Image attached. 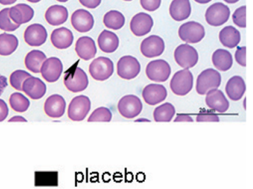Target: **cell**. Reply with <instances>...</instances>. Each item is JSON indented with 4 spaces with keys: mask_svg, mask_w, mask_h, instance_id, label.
I'll return each instance as SVG.
<instances>
[{
    "mask_svg": "<svg viewBox=\"0 0 253 189\" xmlns=\"http://www.w3.org/2000/svg\"><path fill=\"white\" fill-rule=\"evenodd\" d=\"M221 83V76L212 69L204 70L197 79L196 91L200 95H205L208 91L217 89Z\"/></svg>",
    "mask_w": 253,
    "mask_h": 189,
    "instance_id": "obj_1",
    "label": "cell"
},
{
    "mask_svg": "<svg viewBox=\"0 0 253 189\" xmlns=\"http://www.w3.org/2000/svg\"><path fill=\"white\" fill-rule=\"evenodd\" d=\"M193 87V75L189 69L178 71L174 74L170 82V88L177 96H185Z\"/></svg>",
    "mask_w": 253,
    "mask_h": 189,
    "instance_id": "obj_2",
    "label": "cell"
},
{
    "mask_svg": "<svg viewBox=\"0 0 253 189\" xmlns=\"http://www.w3.org/2000/svg\"><path fill=\"white\" fill-rule=\"evenodd\" d=\"M64 85L72 92H81L88 87V76L82 69L75 67L72 69V71H68L65 75Z\"/></svg>",
    "mask_w": 253,
    "mask_h": 189,
    "instance_id": "obj_3",
    "label": "cell"
},
{
    "mask_svg": "<svg viewBox=\"0 0 253 189\" xmlns=\"http://www.w3.org/2000/svg\"><path fill=\"white\" fill-rule=\"evenodd\" d=\"M178 35L182 41L186 43H198L205 37V29L200 23L188 22L180 26Z\"/></svg>",
    "mask_w": 253,
    "mask_h": 189,
    "instance_id": "obj_4",
    "label": "cell"
},
{
    "mask_svg": "<svg viewBox=\"0 0 253 189\" xmlns=\"http://www.w3.org/2000/svg\"><path fill=\"white\" fill-rule=\"evenodd\" d=\"M113 72V62L107 57H98L93 60L89 66L90 75L96 80H106L112 76Z\"/></svg>",
    "mask_w": 253,
    "mask_h": 189,
    "instance_id": "obj_5",
    "label": "cell"
},
{
    "mask_svg": "<svg viewBox=\"0 0 253 189\" xmlns=\"http://www.w3.org/2000/svg\"><path fill=\"white\" fill-rule=\"evenodd\" d=\"M91 101L86 96L80 95L72 99L68 109V116L73 121H82L91 110Z\"/></svg>",
    "mask_w": 253,
    "mask_h": 189,
    "instance_id": "obj_6",
    "label": "cell"
},
{
    "mask_svg": "<svg viewBox=\"0 0 253 189\" xmlns=\"http://www.w3.org/2000/svg\"><path fill=\"white\" fill-rule=\"evenodd\" d=\"M174 60L180 67L191 69L198 63V51L188 44H182L174 51Z\"/></svg>",
    "mask_w": 253,
    "mask_h": 189,
    "instance_id": "obj_7",
    "label": "cell"
},
{
    "mask_svg": "<svg viewBox=\"0 0 253 189\" xmlns=\"http://www.w3.org/2000/svg\"><path fill=\"white\" fill-rule=\"evenodd\" d=\"M118 111L124 117L133 119L140 114L143 109L141 100L135 95H126L120 100Z\"/></svg>",
    "mask_w": 253,
    "mask_h": 189,
    "instance_id": "obj_8",
    "label": "cell"
},
{
    "mask_svg": "<svg viewBox=\"0 0 253 189\" xmlns=\"http://www.w3.org/2000/svg\"><path fill=\"white\" fill-rule=\"evenodd\" d=\"M146 74L147 77L154 82H166L171 75V67L165 60H154L146 66Z\"/></svg>",
    "mask_w": 253,
    "mask_h": 189,
    "instance_id": "obj_9",
    "label": "cell"
},
{
    "mask_svg": "<svg viewBox=\"0 0 253 189\" xmlns=\"http://www.w3.org/2000/svg\"><path fill=\"white\" fill-rule=\"evenodd\" d=\"M230 10L221 2H216L209 7L205 14L207 23L211 26H220L229 20Z\"/></svg>",
    "mask_w": 253,
    "mask_h": 189,
    "instance_id": "obj_10",
    "label": "cell"
},
{
    "mask_svg": "<svg viewBox=\"0 0 253 189\" xmlns=\"http://www.w3.org/2000/svg\"><path fill=\"white\" fill-rule=\"evenodd\" d=\"M140 72V64L132 56H124L118 63V75L125 79L135 78Z\"/></svg>",
    "mask_w": 253,
    "mask_h": 189,
    "instance_id": "obj_11",
    "label": "cell"
},
{
    "mask_svg": "<svg viewBox=\"0 0 253 189\" xmlns=\"http://www.w3.org/2000/svg\"><path fill=\"white\" fill-rule=\"evenodd\" d=\"M63 71V63L57 57L46 59L42 63L41 69L42 77L48 82H54L58 80Z\"/></svg>",
    "mask_w": 253,
    "mask_h": 189,
    "instance_id": "obj_12",
    "label": "cell"
},
{
    "mask_svg": "<svg viewBox=\"0 0 253 189\" xmlns=\"http://www.w3.org/2000/svg\"><path fill=\"white\" fill-rule=\"evenodd\" d=\"M165 50L164 39L156 35H152L143 39L140 45L142 54L147 58L161 56Z\"/></svg>",
    "mask_w": 253,
    "mask_h": 189,
    "instance_id": "obj_13",
    "label": "cell"
},
{
    "mask_svg": "<svg viewBox=\"0 0 253 189\" xmlns=\"http://www.w3.org/2000/svg\"><path fill=\"white\" fill-rule=\"evenodd\" d=\"M153 25V19L150 15L146 13H139L131 19L130 29L135 36L143 37L152 31Z\"/></svg>",
    "mask_w": 253,
    "mask_h": 189,
    "instance_id": "obj_14",
    "label": "cell"
},
{
    "mask_svg": "<svg viewBox=\"0 0 253 189\" xmlns=\"http://www.w3.org/2000/svg\"><path fill=\"white\" fill-rule=\"evenodd\" d=\"M47 38L48 33L46 29L41 24L31 25L25 31V41L30 46H41L46 42Z\"/></svg>",
    "mask_w": 253,
    "mask_h": 189,
    "instance_id": "obj_15",
    "label": "cell"
},
{
    "mask_svg": "<svg viewBox=\"0 0 253 189\" xmlns=\"http://www.w3.org/2000/svg\"><path fill=\"white\" fill-rule=\"evenodd\" d=\"M71 22L74 29L81 33L89 32L94 27V17L86 10H77L72 14Z\"/></svg>",
    "mask_w": 253,
    "mask_h": 189,
    "instance_id": "obj_16",
    "label": "cell"
},
{
    "mask_svg": "<svg viewBox=\"0 0 253 189\" xmlns=\"http://www.w3.org/2000/svg\"><path fill=\"white\" fill-rule=\"evenodd\" d=\"M66 102L62 96L54 94L45 100L44 111L51 118H60L66 112Z\"/></svg>",
    "mask_w": 253,
    "mask_h": 189,
    "instance_id": "obj_17",
    "label": "cell"
},
{
    "mask_svg": "<svg viewBox=\"0 0 253 189\" xmlns=\"http://www.w3.org/2000/svg\"><path fill=\"white\" fill-rule=\"evenodd\" d=\"M206 104L211 110L224 113L229 109V103L220 90L212 89L207 93Z\"/></svg>",
    "mask_w": 253,
    "mask_h": 189,
    "instance_id": "obj_18",
    "label": "cell"
},
{
    "mask_svg": "<svg viewBox=\"0 0 253 189\" xmlns=\"http://www.w3.org/2000/svg\"><path fill=\"white\" fill-rule=\"evenodd\" d=\"M142 96L147 104L155 106L166 100L167 91L163 85L150 84L145 87L142 92Z\"/></svg>",
    "mask_w": 253,
    "mask_h": 189,
    "instance_id": "obj_19",
    "label": "cell"
},
{
    "mask_svg": "<svg viewBox=\"0 0 253 189\" xmlns=\"http://www.w3.org/2000/svg\"><path fill=\"white\" fill-rule=\"evenodd\" d=\"M23 91L32 100H40L46 93V85L40 78L31 76L24 81Z\"/></svg>",
    "mask_w": 253,
    "mask_h": 189,
    "instance_id": "obj_20",
    "label": "cell"
},
{
    "mask_svg": "<svg viewBox=\"0 0 253 189\" xmlns=\"http://www.w3.org/2000/svg\"><path fill=\"white\" fill-rule=\"evenodd\" d=\"M75 51L78 57L85 61L94 58L97 54L95 42L88 37H82L78 39L75 45Z\"/></svg>",
    "mask_w": 253,
    "mask_h": 189,
    "instance_id": "obj_21",
    "label": "cell"
},
{
    "mask_svg": "<svg viewBox=\"0 0 253 189\" xmlns=\"http://www.w3.org/2000/svg\"><path fill=\"white\" fill-rule=\"evenodd\" d=\"M35 11L32 7L26 4H18L10 8L9 16L15 24H26L33 19Z\"/></svg>",
    "mask_w": 253,
    "mask_h": 189,
    "instance_id": "obj_22",
    "label": "cell"
},
{
    "mask_svg": "<svg viewBox=\"0 0 253 189\" xmlns=\"http://www.w3.org/2000/svg\"><path fill=\"white\" fill-rule=\"evenodd\" d=\"M192 12L189 0H173L169 7V14L173 20L183 21L189 18Z\"/></svg>",
    "mask_w": 253,
    "mask_h": 189,
    "instance_id": "obj_23",
    "label": "cell"
},
{
    "mask_svg": "<svg viewBox=\"0 0 253 189\" xmlns=\"http://www.w3.org/2000/svg\"><path fill=\"white\" fill-rule=\"evenodd\" d=\"M51 41L55 48L58 49H66L73 43V34L66 28L57 29L51 34Z\"/></svg>",
    "mask_w": 253,
    "mask_h": 189,
    "instance_id": "obj_24",
    "label": "cell"
},
{
    "mask_svg": "<svg viewBox=\"0 0 253 189\" xmlns=\"http://www.w3.org/2000/svg\"><path fill=\"white\" fill-rule=\"evenodd\" d=\"M45 20L48 24L53 26L64 24L69 18V11L62 5H53L45 12Z\"/></svg>",
    "mask_w": 253,
    "mask_h": 189,
    "instance_id": "obj_25",
    "label": "cell"
},
{
    "mask_svg": "<svg viewBox=\"0 0 253 189\" xmlns=\"http://www.w3.org/2000/svg\"><path fill=\"white\" fill-rule=\"evenodd\" d=\"M226 92L230 100L238 101L242 98L246 91V84L240 76H232L226 85Z\"/></svg>",
    "mask_w": 253,
    "mask_h": 189,
    "instance_id": "obj_26",
    "label": "cell"
},
{
    "mask_svg": "<svg viewBox=\"0 0 253 189\" xmlns=\"http://www.w3.org/2000/svg\"><path fill=\"white\" fill-rule=\"evenodd\" d=\"M99 48L106 54H111L115 52L119 46V38L113 32L104 30L98 39Z\"/></svg>",
    "mask_w": 253,
    "mask_h": 189,
    "instance_id": "obj_27",
    "label": "cell"
},
{
    "mask_svg": "<svg viewBox=\"0 0 253 189\" xmlns=\"http://www.w3.org/2000/svg\"><path fill=\"white\" fill-rule=\"evenodd\" d=\"M219 39L223 46L234 48L241 42V34L233 26H226L220 31Z\"/></svg>",
    "mask_w": 253,
    "mask_h": 189,
    "instance_id": "obj_28",
    "label": "cell"
},
{
    "mask_svg": "<svg viewBox=\"0 0 253 189\" xmlns=\"http://www.w3.org/2000/svg\"><path fill=\"white\" fill-rule=\"evenodd\" d=\"M211 60L214 67L220 72H227L233 64L232 54L226 50H216Z\"/></svg>",
    "mask_w": 253,
    "mask_h": 189,
    "instance_id": "obj_29",
    "label": "cell"
},
{
    "mask_svg": "<svg viewBox=\"0 0 253 189\" xmlns=\"http://www.w3.org/2000/svg\"><path fill=\"white\" fill-rule=\"evenodd\" d=\"M45 60L46 55L42 51L33 50L26 55L25 64L29 71L33 73L38 74L41 72V66Z\"/></svg>",
    "mask_w": 253,
    "mask_h": 189,
    "instance_id": "obj_30",
    "label": "cell"
},
{
    "mask_svg": "<svg viewBox=\"0 0 253 189\" xmlns=\"http://www.w3.org/2000/svg\"><path fill=\"white\" fill-rule=\"evenodd\" d=\"M17 37L4 33L0 35V55L9 56L18 48Z\"/></svg>",
    "mask_w": 253,
    "mask_h": 189,
    "instance_id": "obj_31",
    "label": "cell"
},
{
    "mask_svg": "<svg viewBox=\"0 0 253 189\" xmlns=\"http://www.w3.org/2000/svg\"><path fill=\"white\" fill-rule=\"evenodd\" d=\"M103 23L108 29L115 31L120 30L125 24V17L120 11H110L105 14Z\"/></svg>",
    "mask_w": 253,
    "mask_h": 189,
    "instance_id": "obj_32",
    "label": "cell"
},
{
    "mask_svg": "<svg viewBox=\"0 0 253 189\" xmlns=\"http://www.w3.org/2000/svg\"><path fill=\"white\" fill-rule=\"evenodd\" d=\"M175 114V109L171 103H166L154 111V119L156 122H170Z\"/></svg>",
    "mask_w": 253,
    "mask_h": 189,
    "instance_id": "obj_33",
    "label": "cell"
},
{
    "mask_svg": "<svg viewBox=\"0 0 253 189\" xmlns=\"http://www.w3.org/2000/svg\"><path fill=\"white\" fill-rule=\"evenodd\" d=\"M10 105L13 110L19 113H23L29 109L30 101L27 97L20 93H13L10 97Z\"/></svg>",
    "mask_w": 253,
    "mask_h": 189,
    "instance_id": "obj_34",
    "label": "cell"
},
{
    "mask_svg": "<svg viewBox=\"0 0 253 189\" xmlns=\"http://www.w3.org/2000/svg\"><path fill=\"white\" fill-rule=\"evenodd\" d=\"M10 8H4L0 11V29L5 32H14L20 26L15 24L10 18Z\"/></svg>",
    "mask_w": 253,
    "mask_h": 189,
    "instance_id": "obj_35",
    "label": "cell"
},
{
    "mask_svg": "<svg viewBox=\"0 0 253 189\" xmlns=\"http://www.w3.org/2000/svg\"><path fill=\"white\" fill-rule=\"evenodd\" d=\"M32 76L30 74L23 70H17L13 72L10 76L11 86L17 91H23V84L28 78Z\"/></svg>",
    "mask_w": 253,
    "mask_h": 189,
    "instance_id": "obj_36",
    "label": "cell"
},
{
    "mask_svg": "<svg viewBox=\"0 0 253 189\" xmlns=\"http://www.w3.org/2000/svg\"><path fill=\"white\" fill-rule=\"evenodd\" d=\"M112 113L108 108L100 107L90 115L88 122H110Z\"/></svg>",
    "mask_w": 253,
    "mask_h": 189,
    "instance_id": "obj_37",
    "label": "cell"
},
{
    "mask_svg": "<svg viewBox=\"0 0 253 189\" xmlns=\"http://www.w3.org/2000/svg\"><path fill=\"white\" fill-rule=\"evenodd\" d=\"M246 12H247V7H241L235 10L232 15V20L233 23L238 27L245 29L247 27V21H246Z\"/></svg>",
    "mask_w": 253,
    "mask_h": 189,
    "instance_id": "obj_38",
    "label": "cell"
},
{
    "mask_svg": "<svg viewBox=\"0 0 253 189\" xmlns=\"http://www.w3.org/2000/svg\"><path fill=\"white\" fill-rule=\"evenodd\" d=\"M196 121L198 122H219L220 119L216 113L206 111V112H201L197 115Z\"/></svg>",
    "mask_w": 253,
    "mask_h": 189,
    "instance_id": "obj_39",
    "label": "cell"
},
{
    "mask_svg": "<svg viewBox=\"0 0 253 189\" xmlns=\"http://www.w3.org/2000/svg\"><path fill=\"white\" fill-rule=\"evenodd\" d=\"M235 58L237 63L243 67L247 66V48L244 47H238L235 51Z\"/></svg>",
    "mask_w": 253,
    "mask_h": 189,
    "instance_id": "obj_40",
    "label": "cell"
},
{
    "mask_svg": "<svg viewBox=\"0 0 253 189\" xmlns=\"http://www.w3.org/2000/svg\"><path fill=\"white\" fill-rule=\"evenodd\" d=\"M161 0H140V5L148 11H156L161 6Z\"/></svg>",
    "mask_w": 253,
    "mask_h": 189,
    "instance_id": "obj_41",
    "label": "cell"
},
{
    "mask_svg": "<svg viewBox=\"0 0 253 189\" xmlns=\"http://www.w3.org/2000/svg\"><path fill=\"white\" fill-rule=\"evenodd\" d=\"M8 112L9 110L6 103L3 100L0 99V122H2L6 119Z\"/></svg>",
    "mask_w": 253,
    "mask_h": 189,
    "instance_id": "obj_42",
    "label": "cell"
},
{
    "mask_svg": "<svg viewBox=\"0 0 253 189\" xmlns=\"http://www.w3.org/2000/svg\"><path fill=\"white\" fill-rule=\"evenodd\" d=\"M79 1L84 6L94 9L100 5L102 0H79Z\"/></svg>",
    "mask_w": 253,
    "mask_h": 189,
    "instance_id": "obj_43",
    "label": "cell"
},
{
    "mask_svg": "<svg viewBox=\"0 0 253 189\" xmlns=\"http://www.w3.org/2000/svg\"><path fill=\"white\" fill-rule=\"evenodd\" d=\"M174 122H193V119L189 115L177 114L174 119Z\"/></svg>",
    "mask_w": 253,
    "mask_h": 189,
    "instance_id": "obj_44",
    "label": "cell"
},
{
    "mask_svg": "<svg viewBox=\"0 0 253 189\" xmlns=\"http://www.w3.org/2000/svg\"><path fill=\"white\" fill-rule=\"evenodd\" d=\"M8 86V80L5 76L0 75V96L3 94L5 88Z\"/></svg>",
    "mask_w": 253,
    "mask_h": 189,
    "instance_id": "obj_45",
    "label": "cell"
},
{
    "mask_svg": "<svg viewBox=\"0 0 253 189\" xmlns=\"http://www.w3.org/2000/svg\"><path fill=\"white\" fill-rule=\"evenodd\" d=\"M8 122H27V119H25L23 116H13V117H11V119L8 120Z\"/></svg>",
    "mask_w": 253,
    "mask_h": 189,
    "instance_id": "obj_46",
    "label": "cell"
},
{
    "mask_svg": "<svg viewBox=\"0 0 253 189\" xmlns=\"http://www.w3.org/2000/svg\"><path fill=\"white\" fill-rule=\"evenodd\" d=\"M17 1V0H0V4H2L3 5H12Z\"/></svg>",
    "mask_w": 253,
    "mask_h": 189,
    "instance_id": "obj_47",
    "label": "cell"
},
{
    "mask_svg": "<svg viewBox=\"0 0 253 189\" xmlns=\"http://www.w3.org/2000/svg\"><path fill=\"white\" fill-rule=\"evenodd\" d=\"M194 1L200 4H207L211 2V0H194Z\"/></svg>",
    "mask_w": 253,
    "mask_h": 189,
    "instance_id": "obj_48",
    "label": "cell"
},
{
    "mask_svg": "<svg viewBox=\"0 0 253 189\" xmlns=\"http://www.w3.org/2000/svg\"><path fill=\"white\" fill-rule=\"evenodd\" d=\"M224 2H227V3L229 4H234L238 2L239 0H223Z\"/></svg>",
    "mask_w": 253,
    "mask_h": 189,
    "instance_id": "obj_49",
    "label": "cell"
},
{
    "mask_svg": "<svg viewBox=\"0 0 253 189\" xmlns=\"http://www.w3.org/2000/svg\"><path fill=\"white\" fill-rule=\"evenodd\" d=\"M135 122H150V121L148 120V119H143V118H142V119H137V120H135Z\"/></svg>",
    "mask_w": 253,
    "mask_h": 189,
    "instance_id": "obj_50",
    "label": "cell"
},
{
    "mask_svg": "<svg viewBox=\"0 0 253 189\" xmlns=\"http://www.w3.org/2000/svg\"><path fill=\"white\" fill-rule=\"evenodd\" d=\"M27 1L32 2V3H37V2H41V0H27Z\"/></svg>",
    "mask_w": 253,
    "mask_h": 189,
    "instance_id": "obj_51",
    "label": "cell"
},
{
    "mask_svg": "<svg viewBox=\"0 0 253 189\" xmlns=\"http://www.w3.org/2000/svg\"><path fill=\"white\" fill-rule=\"evenodd\" d=\"M57 1H58V2H66L69 1V0H57Z\"/></svg>",
    "mask_w": 253,
    "mask_h": 189,
    "instance_id": "obj_52",
    "label": "cell"
},
{
    "mask_svg": "<svg viewBox=\"0 0 253 189\" xmlns=\"http://www.w3.org/2000/svg\"><path fill=\"white\" fill-rule=\"evenodd\" d=\"M124 1H127V2H130V1H132V0H124Z\"/></svg>",
    "mask_w": 253,
    "mask_h": 189,
    "instance_id": "obj_53",
    "label": "cell"
}]
</instances>
